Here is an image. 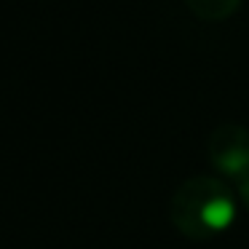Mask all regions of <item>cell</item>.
<instances>
[{"mask_svg":"<svg viewBox=\"0 0 249 249\" xmlns=\"http://www.w3.org/2000/svg\"><path fill=\"white\" fill-rule=\"evenodd\" d=\"M236 217V201L217 177H190L172 198V220L188 238H214Z\"/></svg>","mask_w":249,"mask_h":249,"instance_id":"obj_1","label":"cell"},{"mask_svg":"<svg viewBox=\"0 0 249 249\" xmlns=\"http://www.w3.org/2000/svg\"><path fill=\"white\" fill-rule=\"evenodd\" d=\"M212 166L220 174L236 177L238 182L249 177V131L241 126H222L212 134L209 142Z\"/></svg>","mask_w":249,"mask_h":249,"instance_id":"obj_2","label":"cell"},{"mask_svg":"<svg viewBox=\"0 0 249 249\" xmlns=\"http://www.w3.org/2000/svg\"><path fill=\"white\" fill-rule=\"evenodd\" d=\"M185 3L196 17L206 19V22H220L236 11L241 0H185Z\"/></svg>","mask_w":249,"mask_h":249,"instance_id":"obj_3","label":"cell"},{"mask_svg":"<svg viewBox=\"0 0 249 249\" xmlns=\"http://www.w3.org/2000/svg\"><path fill=\"white\" fill-rule=\"evenodd\" d=\"M241 198H244V204L249 206V177L241 179Z\"/></svg>","mask_w":249,"mask_h":249,"instance_id":"obj_4","label":"cell"}]
</instances>
